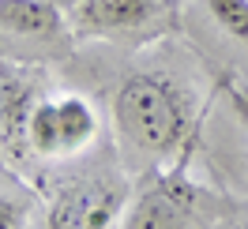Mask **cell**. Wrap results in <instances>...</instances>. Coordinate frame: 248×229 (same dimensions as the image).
<instances>
[{
    "mask_svg": "<svg viewBox=\"0 0 248 229\" xmlns=\"http://www.w3.org/2000/svg\"><path fill=\"white\" fill-rule=\"evenodd\" d=\"M0 166H4V147H0Z\"/></svg>",
    "mask_w": 248,
    "mask_h": 229,
    "instance_id": "12",
    "label": "cell"
},
{
    "mask_svg": "<svg viewBox=\"0 0 248 229\" xmlns=\"http://www.w3.org/2000/svg\"><path fill=\"white\" fill-rule=\"evenodd\" d=\"M233 102H237V113H241L245 124H248V102H245V94H233Z\"/></svg>",
    "mask_w": 248,
    "mask_h": 229,
    "instance_id": "11",
    "label": "cell"
},
{
    "mask_svg": "<svg viewBox=\"0 0 248 229\" xmlns=\"http://www.w3.org/2000/svg\"><path fill=\"white\" fill-rule=\"evenodd\" d=\"M42 79L27 64L0 61V147L8 162H31V121L42 102Z\"/></svg>",
    "mask_w": 248,
    "mask_h": 229,
    "instance_id": "6",
    "label": "cell"
},
{
    "mask_svg": "<svg viewBox=\"0 0 248 229\" xmlns=\"http://www.w3.org/2000/svg\"><path fill=\"white\" fill-rule=\"evenodd\" d=\"M34 214V199L27 192L4 188L0 192V229H27Z\"/></svg>",
    "mask_w": 248,
    "mask_h": 229,
    "instance_id": "9",
    "label": "cell"
},
{
    "mask_svg": "<svg viewBox=\"0 0 248 229\" xmlns=\"http://www.w3.org/2000/svg\"><path fill=\"white\" fill-rule=\"evenodd\" d=\"M177 19V0H83L72 12V27L83 38H147L162 34Z\"/></svg>",
    "mask_w": 248,
    "mask_h": 229,
    "instance_id": "5",
    "label": "cell"
},
{
    "mask_svg": "<svg viewBox=\"0 0 248 229\" xmlns=\"http://www.w3.org/2000/svg\"><path fill=\"white\" fill-rule=\"evenodd\" d=\"M128 199H132V188L124 173L98 169V173L76 177L61 184L46 214V229H109L117 214L128 207Z\"/></svg>",
    "mask_w": 248,
    "mask_h": 229,
    "instance_id": "2",
    "label": "cell"
},
{
    "mask_svg": "<svg viewBox=\"0 0 248 229\" xmlns=\"http://www.w3.org/2000/svg\"><path fill=\"white\" fill-rule=\"evenodd\" d=\"M200 211V184L188 177V154L170 169H155L136 199H128L124 229H188Z\"/></svg>",
    "mask_w": 248,
    "mask_h": 229,
    "instance_id": "3",
    "label": "cell"
},
{
    "mask_svg": "<svg viewBox=\"0 0 248 229\" xmlns=\"http://www.w3.org/2000/svg\"><path fill=\"white\" fill-rule=\"evenodd\" d=\"M98 136V109L83 94H46L31 121V158L57 162L87 151Z\"/></svg>",
    "mask_w": 248,
    "mask_h": 229,
    "instance_id": "4",
    "label": "cell"
},
{
    "mask_svg": "<svg viewBox=\"0 0 248 229\" xmlns=\"http://www.w3.org/2000/svg\"><path fill=\"white\" fill-rule=\"evenodd\" d=\"M113 128L136 166L185 158L196 147V94L170 72H132L113 94Z\"/></svg>",
    "mask_w": 248,
    "mask_h": 229,
    "instance_id": "1",
    "label": "cell"
},
{
    "mask_svg": "<svg viewBox=\"0 0 248 229\" xmlns=\"http://www.w3.org/2000/svg\"><path fill=\"white\" fill-rule=\"evenodd\" d=\"M0 38L27 46H53L68 38V12L46 0H0Z\"/></svg>",
    "mask_w": 248,
    "mask_h": 229,
    "instance_id": "7",
    "label": "cell"
},
{
    "mask_svg": "<svg viewBox=\"0 0 248 229\" xmlns=\"http://www.w3.org/2000/svg\"><path fill=\"white\" fill-rule=\"evenodd\" d=\"M241 229H248V226H241Z\"/></svg>",
    "mask_w": 248,
    "mask_h": 229,
    "instance_id": "13",
    "label": "cell"
},
{
    "mask_svg": "<svg viewBox=\"0 0 248 229\" xmlns=\"http://www.w3.org/2000/svg\"><path fill=\"white\" fill-rule=\"evenodd\" d=\"M203 8L226 38L248 46V0H203Z\"/></svg>",
    "mask_w": 248,
    "mask_h": 229,
    "instance_id": "8",
    "label": "cell"
},
{
    "mask_svg": "<svg viewBox=\"0 0 248 229\" xmlns=\"http://www.w3.org/2000/svg\"><path fill=\"white\" fill-rule=\"evenodd\" d=\"M46 4H53V8H61V12H68V15H72L83 0H46Z\"/></svg>",
    "mask_w": 248,
    "mask_h": 229,
    "instance_id": "10",
    "label": "cell"
}]
</instances>
